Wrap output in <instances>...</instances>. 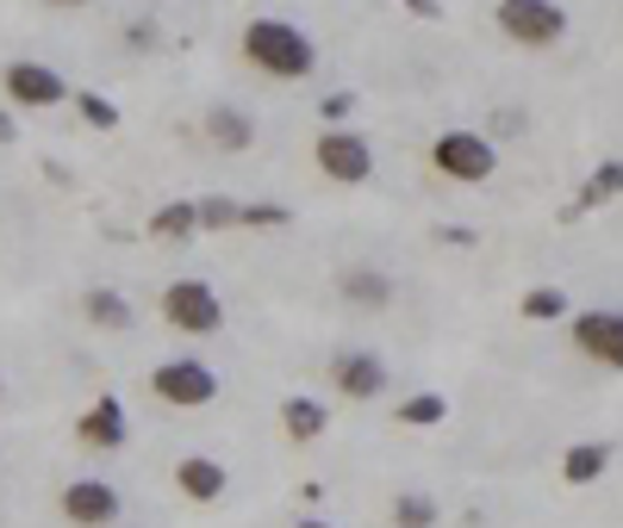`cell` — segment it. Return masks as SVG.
Wrapping results in <instances>:
<instances>
[{"label": "cell", "mask_w": 623, "mask_h": 528, "mask_svg": "<svg viewBox=\"0 0 623 528\" xmlns=\"http://www.w3.org/2000/svg\"><path fill=\"white\" fill-rule=\"evenodd\" d=\"M243 57H250L262 76H274V81H306L312 69H318L312 38L299 32V25H287V20H250L243 25Z\"/></svg>", "instance_id": "6da1fadb"}, {"label": "cell", "mask_w": 623, "mask_h": 528, "mask_svg": "<svg viewBox=\"0 0 623 528\" xmlns=\"http://www.w3.org/2000/svg\"><path fill=\"white\" fill-rule=\"evenodd\" d=\"M50 7H88V0H50Z\"/></svg>", "instance_id": "f1b7e54d"}, {"label": "cell", "mask_w": 623, "mask_h": 528, "mask_svg": "<svg viewBox=\"0 0 623 528\" xmlns=\"http://www.w3.org/2000/svg\"><path fill=\"white\" fill-rule=\"evenodd\" d=\"M206 137H213L225 156H237V150H250L256 144V118L237 113V106H206Z\"/></svg>", "instance_id": "8fae6325"}, {"label": "cell", "mask_w": 623, "mask_h": 528, "mask_svg": "<svg viewBox=\"0 0 623 528\" xmlns=\"http://www.w3.org/2000/svg\"><path fill=\"white\" fill-rule=\"evenodd\" d=\"M562 311H567V292H562V286H530V292H524V318L543 323V318H562Z\"/></svg>", "instance_id": "7402d4cb"}, {"label": "cell", "mask_w": 623, "mask_h": 528, "mask_svg": "<svg viewBox=\"0 0 623 528\" xmlns=\"http://www.w3.org/2000/svg\"><path fill=\"white\" fill-rule=\"evenodd\" d=\"M325 423H331V416H325V404H318V398H287V404H281V429H287L293 441H318V435H325Z\"/></svg>", "instance_id": "2e32d148"}, {"label": "cell", "mask_w": 623, "mask_h": 528, "mask_svg": "<svg viewBox=\"0 0 623 528\" xmlns=\"http://www.w3.org/2000/svg\"><path fill=\"white\" fill-rule=\"evenodd\" d=\"M194 230H200V199H169L162 211H150V237H162V243H181Z\"/></svg>", "instance_id": "9a60e30c"}, {"label": "cell", "mask_w": 623, "mask_h": 528, "mask_svg": "<svg viewBox=\"0 0 623 528\" xmlns=\"http://www.w3.org/2000/svg\"><path fill=\"white\" fill-rule=\"evenodd\" d=\"M604 467H611V448H604V441H574L567 460H562V479L567 485H592Z\"/></svg>", "instance_id": "e0dca14e"}, {"label": "cell", "mask_w": 623, "mask_h": 528, "mask_svg": "<svg viewBox=\"0 0 623 528\" xmlns=\"http://www.w3.org/2000/svg\"><path fill=\"white\" fill-rule=\"evenodd\" d=\"M162 318L175 323L181 336H213L218 323H225V305L206 280H175L162 292Z\"/></svg>", "instance_id": "5b68a950"}, {"label": "cell", "mask_w": 623, "mask_h": 528, "mask_svg": "<svg viewBox=\"0 0 623 528\" xmlns=\"http://www.w3.org/2000/svg\"><path fill=\"white\" fill-rule=\"evenodd\" d=\"M299 528H331V523H299Z\"/></svg>", "instance_id": "f546056e"}, {"label": "cell", "mask_w": 623, "mask_h": 528, "mask_svg": "<svg viewBox=\"0 0 623 528\" xmlns=\"http://www.w3.org/2000/svg\"><path fill=\"white\" fill-rule=\"evenodd\" d=\"M150 392L162 398V404H175V411H200V404L218 398V379H213V367H200L194 355H181V360H162L150 374Z\"/></svg>", "instance_id": "277c9868"}, {"label": "cell", "mask_w": 623, "mask_h": 528, "mask_svg": "<svg viewBox=\"0 0 623 528\" xmlns=\"http://www.w3.org/2000/svg\"><path fill=\"white\" fill-rule=\"evenodd\" d=\"M0 392H7V379H0Z\"/></svg>", "instance_id": "4dcf8cb0"}, {"label": "cell", "mask_w": 623, "mask_h": 528, "mask_svg": "<svg viewBox=\"0 0 623 528\" xmlns=\"http://www.w3.org/2000/svg\"><path fill=\"white\" fill-rule=\"evenodd\" d=\"M331 379H337V392H343V398H355V404H369V398H381V392H387V367H381L374 355H362V348L337 355Z\"/></svg>", "instance_id": "30bf717a"}, {"label": "cell", "mask_w": 623, "mask_h": 528, "mask_svg": "<svg viewBox=\"0 0 623 528\" xmlns=\"http://www.w3.org/2000/svg\"><path fill=\"white\" fill-rule=\"evenodd\" d=\"M0 88H7L13 106H63V100H76L69 88H63V76L50 69V62H7Z\"/></svg>", "instance_id": "52a82bcc"}, {"label": "cell", "mask_w": 623, "mask_h": 528, "mask_svg": "<svg viewBox=\"0 0 623 528\" xmlns=\"http://www.w3.org/2000/svg\"><path fill=\"white\" fill-rule=\"evenodd\" d=\"M574 348H580L586 360L623 374V311H580V318H574Z\"/></svg>", "instance_id": "ba28073f"}, {"label": "cell", "mask_w": 623, "mask_h": 528, "mask_svg": "<svg viewBox=\"0 0 623 528\" xmlns=\"http://www.w3.org/2000/svg\"><path fill=\"white\" fill-rule=\"evenodd\" d=\"M430 162H437L449 181L480 187V181H492V169H499V150H492V137H480V131H443L430 144Z\"/></svg>", "instance_id": "7a4b0ae2"}, {"label": "cell", "mask_w": 623, "mask_h": 528, "mask_svg": "<svg viewBox=\"0 0 623 528\" xmlns=\"http://www.w3.org/2000/svg\"><path fill=\"white\" fill-rule=\"evenodd\" d=\"M175 485L194 497V504H213V497H225V467L218 460H206V454H188L175 467Z\"/></svg>", "instance_id": "7c38bea8"}, {"label": "cell", "mask_w": 623, "mask_h": 528, "mask_svg": "<svg viewBox=\"0 0 623 528\" xmlns=\"http://www.w3.org/2000/svg\"><path fill=\"white\" fill-rule=\"evenodd\" d=\"M293 211L287 206H243V225H256V230H281Z\"/></svg>", "instance_id": "d4e9b609"}, {"label": "cell", "mask_w": 623, "mask_h": 528, "mask_svg": "<svg viewBox=\"0 0 623 528\" xmlns=\"http://www.w3.org/2000/svg\"><path fill=\"white\" fill-rule=\"evenodd\" d=\"M0 144H13V118L0 113Z\"/></svg>", "instance_id": "83f0119b"}, {"label": "cell", "mask_w": 623, "mask_h": 528, "mask_svg": "<svg viewBox=\"0 0 623 528\" xmlns=\"http://www.w3.org/2000/svg\"><path fill=\"white\" fill-rule=\"evenodd\" d=\"M81 441L88 448H125V411H118V398H100L94 411L81 416Z\"/></svg>", "instance_id": "4fadbf2b"}, {"label": "cell", "mask_w": 623, "mask_h": 528, "mask_svg": "<svg viewBox=\"0 0 623 528\" xmlns=\"http://www.w3.org/2000/svg\"><path fill=\"white\" fill-rule=\"evenodd\" d=\"M63 516L76 528H113L118 523V491L106 479H76L63 491Z\"/></svg>", "instance_id": "9c48e42d"}, {"label": "cell", "mask_w": 623, "mask_h": 528, "mask_svg": "<svg viewBox=\"0 0 623 528\" xmlns=\"http://www.w3.org/2000/svg\"><path fill=\"white\" fill-rule=\"evenodd\" d=\"M618 193H623V162H604V169L586 174L580 206H604V199H618Z\"/></svg>", "instance_id": "ffe728a7"}, {"label": "cell", "mask_w": 623, "mask_h": 528, "mask_svg": "<svg viewBox=\"0 0 623 528\" xmlns=\"http://www.w3.org/2000/svg\"><path fill=\"white\" fill-rule=\"evenodd\" d=\"M76 106H81V118H88L94 131H113V125H118V106H113V100H100V94H76Z\"/></svg>", "instance_id": "cb8c5ba5"}, {"label": "cell", "mask_w": 623, "mask_h": 528, "mask_svg": "<svg viewBox=\"0 0 623 528\" xmlns=\"http://www.w3.org/2000/svg\"><path fill=\"white\" fill-rule=\"evenodd\" d=\"M343 299L362 305V311H381V305L393 299V274L387 267H350V274H343Z\"/></svg>", "instance_id": "5bb4252c"}, {"label": "cell", "mask_w": 623, "mask_h": 528, "mask_svg": "<svg viewBox=\"0 0 623 528\" xmlns=\"http://www.w3.org/2000/svg\"><path fill=\"white\" fill-rule=\"evenodd\" d=\"M393 528H437V497L430 491H399L393 497Z\"/></svg>", "instance_id": "ac0fdd59"}, {"label": "cell", "mask_w": 623, "mask_h": 528, "mask_svg": "<svg viewBox=\"0 0 623 528\" xmlns=\"http://www.w3.org/2000/svg\"><path fill=\"white\" fill-rule=\"evenodd\" d=\"M411 13H418V20H437V13H443V7H437V0H406Z\"/></svg>", "instance_id": "4316f807"}, {"label": "cell", "mask_w": 623, "mask_h": 528, "mask_svg": "<svg viewBox=\"0 0 623 528\" xmlns=\"http://www.w3.org/2000/svg\"><path fill=\"white\" fill-rule=\"evenodd\" d=\"M318 169L331 174V181H343V187H362V181L374 174V150L350 131V125H331V131L318 137Z\"/></svg>", "instance_id": "8992f818"}, {"label": "cell", "mask_w": 623, "mask_h": 528, "mask_svg": "<svg viewBox=\"0 0 623 528\" xmlns=\"http://www.w3.org/2000/svg\"><path fill=\"white\" fill-rule=\"evenodd\" d=\"M443 416H449V398H437V392H418V398L399 404V423H411V429H430V423H443Z\"/></svg>", "instance_id": "44dd1931"}, {"label": "cell", "mask_w": 623, "mask_h": 528, "mask_svg": "<svg viewBox=\"0 0 623 528\" xmlns=\"http://www.w3.org/2000/svg\"><path fill=\"white\" fill-rule=\"evenodd\" d=\"M350 113H355V94H325V118L331 125H350Z\"/></svg>", "instance_id": "484cf974"}, {"label": "cell", "mask_w": 623, "mask_h": 528, "mask_svg": "<svg viewBox=\"0 0 623 528\" xmlns=\"http://www.w3.org/2000/svg\"><path fill=\"white\" fill-rule=\"evenodd\" d=\"M88 318H94L100 330H132V305L118 299L113 286H94V292H88Z\"/></svg>", "instance_id": "d6986e66"}, {"label": "cell", "mask_w": 623, "mask_h": 528, "mask_svg": "<svg viewBox=\"0 0 623 528\" xmlns=\"http://www.w3.org/2000/svg\"><path fill=\"white\" fill-rule=\"evenodd\" d=\"M225 225H243V206L213 193V199H200V230H225Z\"/></svg>", "instance_id": "603a6c76"}, {"label": "cell", "mask_w": 623, "mask_h": 528, "mask_svg": "<svg viewBox=\"0 0 623 528\" xmlns=\"http://www.w3.org/2000/svg\"><path fill=\"white\" fill-rule=\"evenodd\" d=\"M499 32L511 44H530V50H548V44L567 32V13L555 0H499Z\"/></svg>", "instance_id": "3957f363"}]
</instances>
